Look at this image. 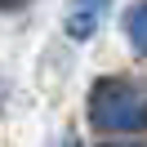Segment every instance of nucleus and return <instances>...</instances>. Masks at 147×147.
<instances>
[{"label": "nucleus", "mask_w": 147, "mask_h": 147, "mask_svg": "<svg viewBox=\"0 0 147 147\" xmlns=\"http://www.w3.org/2000/svg\"><path fill=\"white\" fill-rule=\"evenodd\" d=\"M89 120L102 134H143L147 129V94L129 80H98L89 94Z\"/></svg>", "instance_id": "nucleus-1"}, {"label": "nucleus", "mask_w": 147, "mask_h": 147, "mask_svg": "<svg viewBox=\"0 0 147 147\" xmlns=\"http://www.w3.org/2000/svg\"><path fill=\"white\" fill-rule=\"evenodd\" d=\"M111 0H71V9H67V36L71 40H89L98 31L102 13H107Z\"/></svg>", "instance_id": "nucleus-2"}, {"label": "nucleus", "mask_w": 147, "mask_h": 147, "mask_svg": "<svg viewBox=\"0 0 147 147\" xmlns=\"http://www.w3.org/2000/svg\"><path fill=\"white\" fill-rule=\"evenodd\" d=\"M125 36H129V45H134V54L147 58V0H138L134 9L125 13Z\"/></svg>", "instance_id": "nucleus-3"}, {"label": "nucleus", "mask_w": 147, "mask_h": 147, "mask_svg": "<svg viewBox=\"0 0 147 147\" xmlns=\"http://www.w3.org/2000/svg\"><path fill=\"white\" fill-rule=\"evenodd\" d=\"M107 147H147V143H138V138H134V143H107Z\"/></svg>", "instance_id": "nucleus-4"}, {"label": "nucleus", "mask_w": 147, "mask_h": 147, "mask_svg": "<svg viewBox=\"0 0 147 147\" xmlns=\"http://www.w3.org/2000/svg\"><path fill=\"white\" fill-rule=\"evenodd\" d=\"M63 147H80V143H76V138H67V143H63Z\"/></svg>", "instance_id": "nucleus-5"}]
</instances>
